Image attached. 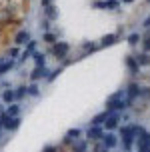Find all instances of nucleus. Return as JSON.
I'll list each match as a JSON object with an SVG mask.
<instances>
[{
  "label": "nucleus",
  "mask_w": 150,
  "mask_h": 152,
  "mask_svg": "<svg viewBox=\"0 0 150 152\" xmlns=\"http://www.w3.org/2000/svg\"><path fill=\"white\" fill-rule=\"evenodd\" d=\"M122 96H124V90H118L116 94H112V96L108 98V102H106V110H108V112L124 110V108H126V102L122 100Z\"/></svg>",
  "instance_id": "nucleus-1"
},
{
  "label": "nucleus",
  "mask_w": 150,
  "mask_h": 152,
  "mask_svg": "<svg viewBox=\"0 0 150 152\" xmlns=\"http://www.w3.org/2000/svg\"><path fill=\"white\" fill-rule=\"evenodd\" d=\"M120 132H122V148L126 152H130L132 150V144H134V138H136V126H126Z\"/></svg>",
  "instance_id": "nucleus-2"
},
{
  "label": "nucleus",
  "mask_w": 150,
  "mask_h": 152,
  "mask_svg": "<svg viewBox=\"0 0 150 152\" xmlns=\"http://www.w3.org/2000/svg\"><path fill=\"white\" fill-rule=\"evenodd\" d=\"M50 52H52L58 60H64V58L68 56V52H70V44L64 42V40H60V42L56 40V42L52 44V48H50Z\"/></svg>",
  "instance_id": "nucleus-3"
},
{
  "label": "nucleus",
  "mask_w": 150,
  "mask_h": 152,
  "mask_svg": "<svg viewBox=\"0 0 150 152\" xmlns=\"http://www.w3.org/2000/svg\"><path fill=\"white\" fill-rule=\"evenodd\" d=\"M136 140H138V152H144L146 148H150V132L142 128V126H136Z\"/></svg>",
  "instance_id": "nucleus-4"
},
{
  "label": "nucleus",
  "mask_w": 150,
  "mask_h": 152,
  "mask_svg": "<svg viewBox=\"0 0 150 152\" xmlns=\"http://www.w3.org/2000/svg\"><path fill=\"white\" fill-rule=\"evenodd\" d=\"M136 96H140V86L136 82H130L126 88V104H132Z\"/></svg>",
  "instance_id": "nucleus-5"
},
{
  "label": "nucleus",
  "mask_w": 150,
  "mask_h": 152,
  "mask_svg": "<svg viewBox=\"0 0 150 152\" xmlns=\"http://www.w3.org/2000/svg\"><path fill=\"white\" fill-rule=\"evenodd\" d=\"M48 72H50V70L46 68V66H34V70L30 72V80H32V82H38L40 78H46Z\"/></svg>",
  "instance_id": "nucleus-6"
},
{
  "label": "nucleus",
  "mask_w": 150,
  "mask_h": 152,
  "mask_svg": "<svg viewBox=\"0 0 150 152\" xmlns=\"http://www.w3.org/2000/svg\"><path fill=\"white\" fill-rule=\"evenodd\" d=\"M118 122H120V114L118 112H108V116H106V130H114L116 126H118Z\"/></svg>",
  "instance_id": "nucleus-7"
},
{
  "label": "nucleus",
  "mask_w": 150,
  "mask_h": 152,
  "mask_svg": "<svg viewBox=\"0 0 150 152\" xmlns=\"http://www.w3.org/2000/svg\"><path fill=\"white\" fill-rule=\"evenodd\" d=\"M126 68H128V72H130L132 76L140 74V64H138L136 58H134V56H130V54L126 56Z\"/></svg>",
  "instance_id": "nucleus-8"
},
{
  "label": "nucleus",
  "mask_w": 150,
  "mask_h": 152,
  "mask_svg": "<svg viewBox=\"0 0 150 152\" xmlns=\"http://www.w3.org/2000/svg\"><path fill=\"white\" fill-rule=\"evenodd\" d=\"M86 136H88L90 140H102L104 130H102V126H90L88 132H86Z\"/></svg>",
  "instance_id": "nucleus-9"
},
{
  "label": "nucleus",
  "mask_w": 150,
  "mask_h": 152,
  "mask_svg": "<svg viewBox=\"0 0 150 152\" xmlns=\"http://www.w3.org/2000/svg\"><path fill=\"white\" fill-rule=\"evenodd\" d=\"M44 18L46 20H56V18H58V8L52 6V4L44 6Z\"/></svg>",
  "instance_id": "nucleus-10"
},
{
  "label": "nucleus",
  "mask_w": 150,
  "mask_h": 152,
  "mask_svg": "<svg viewBox=\"0 0 150 152\" xmlns=\"http://www.w3.org/2000/svg\"><path fill=\"white\" fill-rule=\"evenodd\" d=\"M86 150H88V142L86 140H80V138L72 140V152H86Z\"/></svg>",
  "instance_id": "nucleus-11"
},
{
  "label": "nucleus",
  "mask_w": 150,
  "mask_h": 152,
  "mask_svg": "<svg viewBox=\"0 0 150 152\" xmlns=\"http://www.w3.org/2000/svg\"><path fill=\"white\" fill-rule=\"evenodd\" d=\"M118 38H120L118 34H106V36L100 40V46H104V48L106 46H114L116 42H118Z\"/></svg>",
  "instance_id": "nucleus-12"
},
{
  "label": "nucleus",
  "mask_w": 150,
  "mask_h": 152,
  "mask_svg": "<svg viewBox=\"0 0 150 152\" xmlns=\"http://www.w3.org/2000/svg\"><path fill=\"white\" fill-rule=\"evenodd\" d=\"M28 40H30V32H28V30H20V32H18V34L14 36V42H16L18 46L26 44Z\"/></svg>",
  "instance_id": "nucleus-13"
},
{
  "label": "nucleus",
  "mask_w": 150,
  "mask_h": 152,
  "mask_svg": "<svg viewBox=\"0 0 150 152\" xmlns=\"http://www.w3.org/2000/svg\"><path fill=\"white\" fill-rule=\"evenodd\" d=\"M102 142H104L108 148H114V146L118 144V138L114 136L112 132H108V134H104V136H102Z\"/></svg>",
  "instance_id": "nucleus-14"
},
{
  "label": "nucleus",
  "mask_w": 150,
  "mask_h": 152,
  "mask_svg": "<svg viewBox=\"0 0 150 152\" xmlns=\"http://www.w3.org/2000/svg\"><path fill=\"white\" fill-rule=\"evenodd\" d=\"M14 60H0V76L6 74V72H10V70L14 68Z\"/></svg>",
  "instance_id": "nucleus-15"
},
{
  "label": "nucleus",
  "mask_w": 150,
  "mask_h": 152,
  "mask_svg": "<svg viewBox=\"0 0 150 152\" xmlns=\"http://www.w3.org/2000/svg\"><path fill=\"white\" fill-rule=\"evenodd\" d=\"M106 116H108V110H104V112L96 114V116L90 120V124H92V126H102V124H104V120H106Z\"/></svg>",
  "instance_id": "nucleus-16"
},
{
  "label": "nucleus",
  "mask_w": 150,
  "mask_h": 152,
  "mask_svg": "<svg viewBox=\"0 0 150 152\" xmlns=\"http://www.w3.org/2000/svg\"><path fill=\"white\" fill-rule=\"evenodd\" d=\"M136 62L140 64V66H148L150 64V52H140L138 56H134Z\"/></svg>",
  "instance_id": "nucleus-17"
},
{
  "label": "nucleus",
  "mask_w": 150,
  "mask_h": 152,
  "mask_svg": "<svg viewBox=\"0 0 150 152\" xmlns=\"http://www.w3.org/2000/svg\"><path fill=\"white\" fill-rule=\"evenodd\" d=\"M32 60L36 66H46V56L42 52H32Z\"/></svg>",
  "instance_id": "nucleus-18"
},
{
  "label": "nucleus",
  "mask_w": 150,
  "mask_h": 152,
  "mask_svg": "<svg viewBox=\"0 0 150 152\" xmlns=\"http://www.w3.org/2000/svg\"><path fill=\"white\" fill-rule=\"evenodd\" d=\"M40 94V88H38L36 82H32L30 86H26V96H38Z\"/></svg>",
  "instance_id": "nucleus-19"
},
{
  "label": "nucleus",
  "mask_w": 150,
  "mask_h": 152,
  "mask_svg": "<svg viewBox=\"0 0 150 152\" xmlns=\"http://www.w3.org/2000/svg\"><path fill=\"white\" fill-rule=\"evenodd\" d=\"M8 116H20V104H14V102H10V106L6 110Z\"/></svg>",
  "instance_id": "nucleus-20"
},
{
  "label": "nucleus",
  "mask_w": 150,
  "mask_h": 152,
  "mask_svg": "<svg viewBox=\"0 0 150 152\" xmlns=\"http://www.w3.org/2000/svg\"><path fill=\"white\" fill-rule=\"evenodd\" d=\"M82 48H84V54H92V52H96L98 48H100V44H96V42H86Z\"/></svg>",
  "instance_id": "nucleus-21"
},
{
  "label": "nucleus",
  "mask_w": 150,
  "mask_h": 152,
  "mask_svg": "<svg viewBox=\"0 0 150 152\" xmlns=\"http://www.w3.org/2000/svg\"><path fill=\"white\" fill-rule=\"evenodd\" d=\"M126 40H128V44H130V46H136L138 42H140V40H142V36H140L138 32H132V34H128Z\"/></svg>",
  "instance_id": "nucleus-22"
},
{
  "label": "nucleus",
  "mask_w": 150,
  "mask_h": 152,
  "mask_svg": "<svg viewBox=\"0 0 150 152\" xmlns=\"http://www.w3.org/2000/svg\"><path fill=\"white\" fill-rule=\"evenodd\" d=\"M2 102H4V104L14 102V90H4L2 92Z\"/></svg>",
  "instance_id": "nucleus-23"
},
{
  "label": "nucleus",
  "mask_w": 150,
  "mask_h": 152,
  "mask_svg": "<svg viewBox=\"0 0 150 152\" xmlns=\"http://www.w3.org/2000/svg\"><path fill=\"white\" fill-rule=\"evenodd\" d=\"M26 96V86H18L14 90V100H22Z\"/></svg>",
  "instance_id": "nucleus-24"
},
{
  "label": "nucleus",
  "mask_w": 150,
  "mask_h": 152,
  "mask_svg": "<svg viewBox=\"0 0 150 152\" xmlns=\"http://www.w3.org/2000/svg\"><path fill=\"white\" fill-rule=\"evenodd\" d=\"M42 40H44V42H48V44H54V42L58 40V36H56V34H52V32H44Z\"/></svg>",
  "instance_id": "nucleus-25"
},
{
  "label": "nucleus",
  "mask_w": 150,
  "mask_h": 152,
  "mask_svg": "<svg viewBox=\"0 0 150 152\" xmlns=\"http://www.w3.org/2000/svg\"><path fill=\"white\" fill-rule=\"evenodd\" d=\"M60 72H62V68H56V70H50V72H48V76H46V80H48V82H54V80H56V76L60 74Z\"/></svg>",
  "instance_id": "nucleus-26"
},
{
  "label": "nucleus",
  "mask_w": 150,
  "mask_h": 152,
  "mask_svg": "<svg viewBox=\"0 0 150 152\" xmlns=\"http://www.w3.org/2000/svg\"><path fill=\"white\" fill-rule=\"evenodd\" d=\"M78 136H80V130L78 128H70L66 132V138H70V140H74V138H78Z\"/></svg>",
  "instance_id": "nucleus-27"
},
{
  "label": "nucleus",
  "mask_w": 150,
  "mask_h": 152,
  "mask_svg": "<svg viewBox=\"0 0 150 152\" xmlns=\"http://www.w3.org/2000/svg\"><path fill=\"white\" fill-rule=\"evenodd\" d=\"M120 6L118 0H106V10H116Z\"/></svg>",
  "instance_id": "nucleus-28"
},
{
  "label": "nucleus",
  "mask_w": 150,
  "mask_h": 152,
  "mask_svg": "<svg viewBox=\"0 0 150 152\" xmlns=\"http://www.w3.org/2000/svg\"><path fill=\"white\" fill-rule=\"evenodd\" d=\"M108 150H110V148H108L104 142H98V144L94 146V152H108Z\"/></svg>",
  "instance_id": "nucleus-29"
},
{
  "label": "nucleus",
  "mask_w": 150,
  "mask_h": 152,
  "mask_svg": "<svg viewBox=\"0 0 150 152\" xmlns=\"http://www.w3.org/2000/svg\"><path fill=\"white\" fill-rule=\"evenodd\" d=\"M142 48H144V52H150V38H148V36H144V42H142Z\"/></svg>",
  "instance_id": "nucleus-30"
},
{
  "label": "nucleus",
  "mask_w": 150,
  "mask_h": 152,
  "mask_svg": "<svg viewBox=\"0 0 150 152\" xmlns=\"http://www.w3.org/2000/svg\"><path fill=\"white\" fill-rule=\"evenodd\" d=\"M92 6H94V8H106V0H96Z\"/></svg>",
  "instance_id": "nucleus-31"
},
{
  "label": "nucleus",
  "mask_w": 150,
  "mask_h": 152,
  "mask_svg": "<svg viewBox=\"0 0 150 152\" xmlns=\"http://www.w3.org/2000/svg\"><path fill=\"white\" fill-rule=\"evenodd\" d=\"M8 54L14 58V56H20V50H18V48H10V50H8Z\"/></svg>",
  "instance_id": "nucleus-32"
},
{
  "label": "nucleus",
  "mask_w": 150,
  "mask_h": 152,
  "mask_svg": "<svg viewBox=\"0 0 150 152\" xmlns=\"http://www.w3.org/2000/svg\"><path fill=\"white\" fill-rule=\"evenodd\" d=\"M42 152H60V150L56 148V146H46V148H44Z\"/></svg>",
  "instance_id": "nucleus-33"
},
{
  "label": "nucleus",
  "mask_w": 150,
  "mask_h": 152,
  "mask_svg": "<svg viewBox=\"0 0 150 152\" xmlns=\"http://www.w3.org/2000/svg\"><path fill=\"white\" fill-rule=\"evenodd\" d=\"M40 4H42V8L48 6V4H52V0H40Z\"/></svg>",
  "instance_id": "nucleus-34"
},
{
  "label": "nucleus",
  "mask_w": 150,
  "mask_h": 152,
  "mask_svg": "<svg viewBox=\"0 0 150 152\" xmlns=\"http://www.w3.org/2000/svg\"><path fill=\"white\" fill-rule=\"evenodd\" d=\"M2 130H4V126L0 124V140H2Z\"/></svg>",
  "instance_id": "nucleus-35"
},
{
  "label": "nucleus",
  "mask_w": 150,
  "mask_h": 152,
  "mask_svg": "<svg viewBox=\"0 0 150 152\" xmlns=\"http://www.w3.org/2000/svg\"><path fill=\"white\" fill-rule=\"evenodd\" d=\"M0 112H2V104H0Z\"/></svg>",
  "instance_id": "nucleus-36"
},
{
  "label": "nucleus",
  "mask_w": 150,
  "mask_h": 152,
  "mask_svg": "<svg viewBox=\"0 0 150 152\" xmlns=\"http://www.w3.org/2000/svg\"><path fill=\"white\" fill-rule=\"evenodd\" d=\"M148 4H150V0H148Z\"/></svg>",
  "instance_id": "nucleus-37"
}]
</instances>
